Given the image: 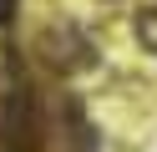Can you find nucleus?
Returning a JSON list of instances; mask_svg holds the SVG:
<instances>
[{"instance_id":"f257e3e1","label":"nucleus","mask_w":157,"mask_h":152,"mask_svg":"<svg viewBox=\"0 0 157 152\" xmlns=\"http://www.w3.org/2000/svg\"><path fill=\"white\" fill-rule=\"evenodd\" d=\"M46 46H56V51H46L56 71H81V66H91V61H96L91 46L81 41V30H76V25H56L51 36H46Z\"/></svg>"},{"instance_id":"f03ea898","label":"nucleus","mask_w":157,"mask_h":152,"mask_svg":"<svg viewBox=\"0 0 157 152\" xmlns=\"http://www.w3.org/2000/svg\"><path fill=\"white\" fill-rule=\"evenodd\" d=\"M137 41H142L147 51H157V5L142 10V20H137Z\"/></svg>"},{"instance_id":"7ed1b4c3","label":"nucleus","mask_w":157,"mask_h":152,"mask_svg":"<svg viewBox=\"0 0 157 152\" xmlns=\"http://www.w3.org/2000/svg\"><path fill=\"white\" fill-rule=\"evenodd\" d=\"M15 20V0H0V25H10Z\"/></svg>"}]
</instances>
